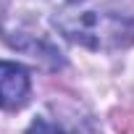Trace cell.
Segmentation results:
<instances>
[{"label":"cell","mask_w":134,"mask_h":134,"mask_svg":"<svg viewBox=\"0 0 134 134\" xmlns=\"http://www.w3.org/2000/svg\"><path fill=\"white\" fill-rule=\"evenodd\" d=\"M53 26L87 50H124L134 42V19L97 0H53Z\"/></svg>","instance_id":"cell-1"},{"label":"cell","mask_w":134,"mask_h":134,"mask_svg":"<svg viewBox=\"0 0 134 134\" xmlns=\"http://www.w3.org/2000/svg\"><path fill=\"white\" fill-rule=\"evenodd\" d=\"M32 95V76L16 60H0V110H19Z\"/></svg>","instance_id":"cell-2"},{"label":"cell","mask_w":134,"mask_h":134,"mask_svg":"<svg viewBox=\"0 0 134 134\" xmlns=\"http://www.w3.org/2000/svg\"><path fill=\"white\" fill-rule=\"evenodd\" d=\"M24 134H74V131L66 126L63 118H58V116H47V113H40V116H34V118L29 121V126H26Z\"/></svg>","instance_id":"cell-3"}]
</instances>
